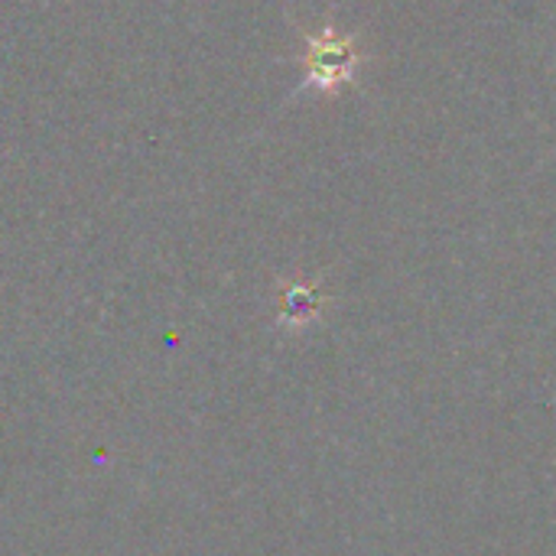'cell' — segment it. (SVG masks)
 <instances>
[{"instance_id":"cell-1","label":"cell","mask_w":556,"mask_h":556,"mask_svg":"<svg viewBox=\"0 0 556 556\" xmlns=\"http://www.w3.org/2000/svg\"><path fill=\"white\" fill-rule=\"evenodd\" d=\"M306 52H303V88H319L336 94L339 88L352 85L358 68L368 62V55L358 49L355 36L339 33L332 23H326L319 33H303Z\"/></svg>"}]
</instances>
